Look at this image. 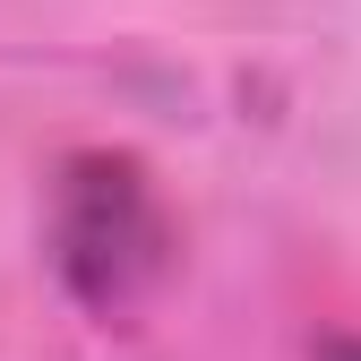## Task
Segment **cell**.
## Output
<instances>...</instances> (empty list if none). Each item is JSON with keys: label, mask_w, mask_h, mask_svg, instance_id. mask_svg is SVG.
Here are the masks:
<instances>
[{"label": "cell", "mask_w": 361, "mask_h": 361, "mask_svg": "<svg viewBox=\"0 0 361 361\" xmlns=\"http://www.w3.org/2000/svg\"><path fill=\"white\" fill-rule=\"evenodd\" d=\"M52 258L95 319H138L172 276V215L155 180L129 155H69L52 190Z\"/></svg>", "instance_id": "1"}, {"label": "cell", "mask_w": 361, "mask_h": 361, "mask_svg": "<svg viewBox=\"0 0 361 361\" xmlns=\"http://www.w3.org/2000/svg\"><path fill=\"white\" fill-rule=\"evenodd\" d=\"M319 361H361V344H327V353H319Z\"/></svg>", "instance_id": "2"}]
</instances>
